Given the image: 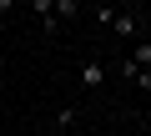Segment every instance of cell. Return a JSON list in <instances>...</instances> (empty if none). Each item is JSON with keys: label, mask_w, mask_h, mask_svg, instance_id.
I'll return each instance as SVG.
<instances>
[{"label": "cell", "mask_w": 151, "mask_h": 136, "mask_svg": "<svg viewBox=\"0 0 151 136\" xmlns=\"http://www.w3.org/2000/svg\"><path fill=\"white\" fill-rule=\"evenodd\" d=\"M106 76H111V71H106V60H101V55H91V60L81 65V91H91V96H96V91L106 86Z\"/></svg>", "instance_id": "6da1fadb"}, {"label": "cell", "mask_w": 151, "mask_h": 136, "mask_svg": "<svg viewBox=\"0 0 151 136\" xmlns=\"http://www.w3.org/2000/svg\"><path fill=\"white\" fill-rule=\"evenodd\" d=\"M131 65H136V71H151V35H141L136 45H131V55H126Z\"/></svg>", "instance_id": "7a4b0ae2"}, {"label": "cell", "mask_w": 151, "mask_h": 136, "mask_svg": "<svg viewBox=\"0 0 151 136\" xmlns=\"http://www.w3.org/2000/svg\"><path fill=\"white\" fill-rule=\"evenodd\" d=\"M111 30H116V35H136V30H141V15H131V10H116Z\"/></svg>", "instance_id": "3957f363"}, {"label": "cell", "mask_w": 151, "mask_h": 136, "mask_svg": "<svg viewBox=\"0 0 151 136\" xmlns=\"http://www.w3.org/2000/svg\"><path fill=\"white\" fill-rule=\"evenodd\" d=\"M30 10L40 15V25H45V30H55V25H60V20H55V0H35Z\"/></svg>", "instance_id": "277c9868"}, {"label": "cell", "mask_w": 151, "mask_h": 136, "mask_svg": "<svg viewBox=\"0 0 151 136\" xmlns=\"http://www.w3.org/2000/svg\"><path fill=\"white\" fill-rule=\"evenodd\" d=\"M70 126H76V106H65V111L55 116V131H70Z\"/></svg>", "instance_id": "5b68a950"}, {"label": "cell", "mask_w": 151, "mask_h": 136, "mask_svg": "<svg viewBox=\"0 0 151 136\" xmlns=\"http://www.w3.org/2000/svg\"><path fill=\"white\" fill-rule=\"evenodd\" d=\"M81 5H76V0H55V20H65V15H76Z\"/></svg>", "instance_id": "8992f818"}, {"label": "cell", "mask_w": 151, "mask_h": 136, "mask_svg": "<svg viewBox=\"0 0 151 136\" xmlns=\"http://www.w3.org/2000/svg\"><path fill=\"white\" fill-rule=\"evenodd\" d=\"M91 15H96V20H101V25H106V30H111V20H116V10H111V5H96V10H91Z\"/></svg>", "instance_id": "52a82bcc"}, {"label": "cell", "mask_w": 151, "mask_h": 136, "mask_svg": "<svg viewBox=\"0 0 151 136\" xmlns=\"http://www.w3.org/2000/svg\"><path fill=\"white\" fill-rule=\"evenodd\" d=\"M136 86H141V91H151V71H136Z\"/></svg>", "instance_id": "ba28073f"}, {"label": "cell", "mask_w": 151, "mask_h": 136, "mask_svg": "<svg viewBox=\"0 0 151 136\" xmlns=\"http://www.w3.org/2000/svg\"><path fill=\"white\" fill-rule=\"evenodd\" d=\"M50 136H70V131H50Z\"/></svg>", "instance_id": "9c48e42d"}]
</instances>
